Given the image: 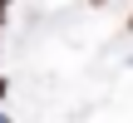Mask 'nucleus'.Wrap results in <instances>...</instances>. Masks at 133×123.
Wrapping results in <instances>:
<instances>
[{"label": "nucleus", "mask_w": 133, "mask_h": 123, "mask_svg": "<svg viewBox=\"0 0 133 123\" xmlns=\"http://www.w3.org/2000/svg\"><path fill=\"white\" fill-rule=\"evenodd\" d=\"M0 99H5V79H0Z\"/></svg>", "instance_id": "2"}, {"label": "nucleus", "mask_w": 133, "mask_h": 123, "mask_svg": "<svg viewBox=\"0 0 133 123\" xmlns=\"http://www.w3.org/2000/svg\"><path fill=\"white\" fill-rule=\"evenodd\" d=\"M128 25H133V15H128Z\"/></svg>", "instance_id": "4"}, {"label": "nucleus", "mask_w": 133, "mask_h": 123, "mask_svg": "<svg viewBox=\"0 0 133 123\" xmlns=\"http://www.w3.org/2000/svg\"><path fill=\"white\" fill-rule=\"evenodd\" d=\"M5 5H10V0H0V15H5Z\"/></svg>", "instance_id": "1"}, {"label": "nucleus", "mask_w": 133, "mask_h": 123, "mask_svg": "<svg viewBox=\"0 0 133 123\" xmlns=\"http://www.w3.org/2000/svg\"><path fill=\"white\" fill-rule=\"evenodd\" d=\"M0 123H10V118H5V113H0Z\"/></svg>", "instance_id": "3"}]
</instances>
